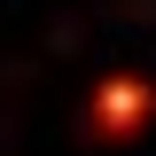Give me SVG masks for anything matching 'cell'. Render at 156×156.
Instances as JSON below:
<instances>
[{
	"label": "cell",
	"instance_id": "obj_1",
	"mask_svg": "<svg viewBox=\"0 0 156 156\" xmlns=\"http://www.w3.org/2000/svg\"><path fill=\"white\" fill-rule=\"evenodd\" d=\"M140 117H148V86H133V78H117V86H101L94 94V133H140Z\"/></svg>",
	"mask_w": 156,
	"mask_h": 156
}]
</instances>
